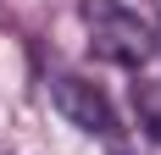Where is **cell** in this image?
<instances>
[{
	"label": "cell",
	"mask_w": 161,
	"mask_h": 155,
	"mask_svg": "<svg viewBox=\"0 0 161 155\" xmlns=\"http://www.w3.org/2000/svg\"><path fill=\"white\" fill-rule=\"evenodd\" d=\"M83 22H89L95 56H106V61H117V67H145L150 56H156L150 22L133 11V6H122V0H83Z\"/></svg>",
	"instance_id": "1"
},
{
	"label": "cell",
	"mask_w": 161,
	"mask_h": 155,
	"mask_svg": "<svg viewBox=\"0 0 161 155\" xmlns=\"http://www.w3.org/2000/svg\"><path fill=\"white\" fill-rule=\"evenodd\" d=\"M45 94H50V105L61 111L78 133H89V139H117V111H111V100H106L100 83H89V78H78V72H50Z\"/></svg>",
	"instance_id": "2"
}]
</instances>
